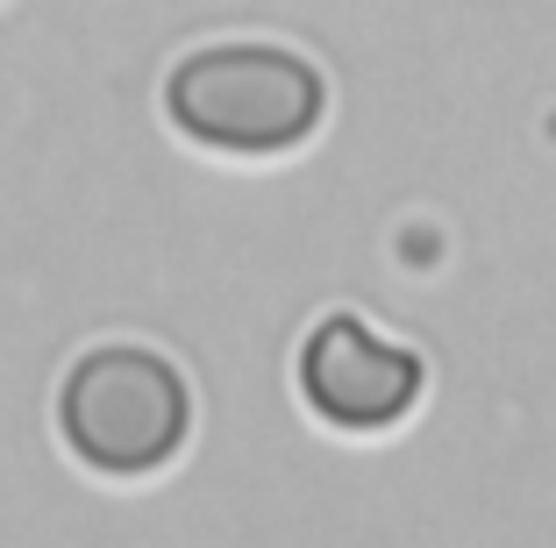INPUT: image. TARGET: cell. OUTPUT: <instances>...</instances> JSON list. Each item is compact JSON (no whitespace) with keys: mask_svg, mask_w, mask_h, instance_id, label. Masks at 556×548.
<instances>
[{"mask_svg":"<svg viewBox=\"0 0 556 548\" xmlns=\"http://www.w3.org/2000/svg\"><path fill=\"white\" fill-rule=\"evenodd\" d=\"M300 392L336 428H386V420H400L414 406L421 364L407 349H393V342H378L364 321L336 314L300 349Z\"/></svg>","mask_w":556,"mask_h":548,"instance_id":"3","label":"cell"},{"mask_svg":"<svg viewBox=\"0 0 556 548\" xmlns=\"http://www.w3.org/2000/svg\"><path fill=\"white\" fill-rule=\"evenodd\" d=\"M164 107L193 143L264 157V150H293L300 136H314L321 72L271 43H214V50H193L172 72Z\"/></svg>","mask_w":556,"mask_h":548,"instance_id":"1","label":"cell"},{"mask_svg":"<svg viewBox=\"0 0 556 548\" xmlns=\"http://www.w3.org/2000/svg\"><path fill=\"white\" fill-rule=\"evenodd\" d=\"M58 428L79 463L108 477H143L186 442V378L150 349H93L58 392Z\"/></svg>","mask_w":556,"mask_h":548,"instance_id":"2","label":"cell"}]
</instances>
